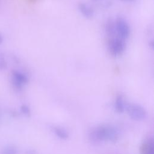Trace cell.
Segmentation results:
<instances>
[{"instance_id":"cell-1","label":"cell","mask_w":154,"mask_h":154,"mask_svg":"<svg viewBox=\"0 0 154 154\" xmlns=\"http://www.w3.org/2000/svg\"><path fill=\"white\" fill-rule=\"evenodd\" d=\"M119 137L117 131L112 126L102 125L93 129L90 134V138L95 142L99 141H116Z\"/></svg>"},{"instance_id":"cell-4","label":"cell","mask_w":154,"mask_h":154,"mask_svg":"<svg viewBox=\"0 0 154 154\" xmlns=\"http://www.w3.org/2000/svg\"><path fill=\"white\" fill-rule=\"evenodd\" d=\"M115 29L119 37L123 40L129 37L130 34V28L126 20L123 18L119 17L117 19L115 22Z\"/></svg>"},{"instance_id":"cell-14","label":"cell","mask_w":154,"mask_h":154,"mask_svg":"<svg viewBox=\"0 0 154 154\" xmlns=\"http://www.w3.org/2000/svg\"><path fill=\"white\" fill-rule=\"evenodd\" d=\"M26 154H36L34 150H28L26 153Z\"/></svg>"},{"instance_id":"cell-7","label":"cell","mask_w":154,"mask_h":154,"mask_svg":"<svg viewBox=\"0 0 154 154\" xmlns=\"http://www.w3.org/2000/svg\"><path fill=\"white\" fill-rule=\"evenodd\" d=\"M115 109L117 112L122 113L125 110V103L123 98L119 95L116 97L115 102Z\"/></svg>"},{"instance_id":"cell-3","label":"cell","mask_w":154,"mask_h":154,"mask_svg":"<svg viewBox=\"0 0 154 154\" xmlns=\"http://www.w3.org/2000/svg\"><path fill=\"white\" fill-rule=\"evenodd\" d=\"M128 115L135 120H141L146 116V111L143 107L137 103H130L126 108Z\"/></svg>"},{"instance_id":"cell-6","label":"cell","mask_w":154,"mask_h":154,"mask_svg":"<svg viewBox=\"0 0 154 154\" xmlns=\"http://www.w3.org/2000/svg\"><path fill=\"white\" fill-rule=\"evenodd\" d=\"M78 8L83 16L87 18H91L94 15V11L93 9L88 5L84 2L79 3Z\"/></svg>"},{"instance_id":"cell-8","label":"cell","mask_w":154,"mask_h":154,"mask_svg":"<svg viewBox=\"0 0 154 154\" xmlns=\"http://www.w3.org/2000/svg\"><path fill=\"white\" fill-rule=\"evenodd\" d=\"M54 131L55 135L62 140H66L69 137V134H68L67 132L65 129H64L61 128L55 127V128H54Z\"/></svg>"},{"instance_id":"cell-2","label":"cell","mask_w":154,"mask_h":154,"mask_svg":"<svg viewBox=\"0 0 154 154\" xmlns=\"http://www.w3.org/2000/svg\"><path fill=\"white\" fill-rule=\"evenodd\" d=\"M125 48L126 44L124 40L120 37H114L109 40L108 49L110 54L114 57L122 55Z\"/></svg>"},{"instance_id":"cell-9","label":"cell","mask_w":154,"mask_h":154,"mask_svg":"<svg viewBox=\"0 0 154 154\" xmlns=\"http://www.w3.org/2000/svg\"><path fill=\"white\" fill-rule=\"evenodd\" d=\"M0 154H17V149L14 146H7L1 150Z\"/></svg>"},{"instance_id":"cell-12","label":"cell","mask_w":154,"mask_h":154,"mask_svg":"<svg viewBox=\"0 0 154 154\" xmlns=\"http://www.w3.org/2000/svg\"><path fill=\"white\" fill-rule=\"evenodd\" d=\"M7 67V63L5 61V55L2 52H0V70H5Z\"/></svg>"},{"instance_id":"cell-11","label":"cell","mask_w":154,"mask_h":154,"mask_svg":"<svg viewBox=\"0 0 154 154\" xmlns=\"http://www.w3.org/2000/svg\"><path fill=\"white\" fill-rule=\"evenodd\" d=\"M106 30L108 34L109 35H112L115 33L116 29H115V23H112L111 21L108 22L106 25Z\"/></svg>"},{"instance_id":"cell-16","label":"cell","mask_w":154,"mask_h":154,"mask_svg":"<svg viewBox=\"0 0 154 154\" xmlns=\"http://www.w3.org/2000/svg\"><path fill=\"white\" fill-rule=\"evenodd\" d=\"M122 1H125V2H132V1H134L135 0H121Z\"/></svg>"},{"instance_id":"cell-15","label":"cell","mask_w":154,"mask_h":154,"mask_svg":"<svg viewBox=\"0 0 154 154\" xmlns=\"http://www.w3.org/2000/svg\"><path fill=\"white\" fill-rule=\"evenodd\" d=\"M3 42V38H2V36L1 35V34H0V44H1Z\"/></svg>"},{"instance_id":"cell-13","label":"cell","mask_w":154,"mask_h":154,"mask_svg":"<svg viewBox=\"0 0 154 154\" xmlns=\"http://www.w3.org/2000/svg\"><path fill=\"white\" fill-rule=\"evenodd\" d=\"M20 111L23 114L26 116H29L31 115V111L27 105L23 104L20 106Z\"/></svg>"},{"instance_id":"cell-5","label":"cell","mask_w":154,"mask_h":154,"mask_svg":"<svg viewBox=\"0 0 154 154\" xmlns=\"http://www.w3.org/2000/svg\"><path fill=\"white\" fill-rule=\"evenodd\" d=\"M28 82V78L23 73L18 70L12 72V84L14 88L17 90L22 88L23 86Z\"/></svg>"},{"instance_id":"cell-10","label":"cell","mask_w":154,"mask_h":154,"mask_svg":"<svg viewBox=\"0 0 154 154\" xmlns=\"http://www.w3.org/2000/svg\"><path fill=\"white\" fill-rule=\"evenodd\" d=\"M144 154H154V147L152 140H149L144 144Z\"/></svg>"}]
</instances>
